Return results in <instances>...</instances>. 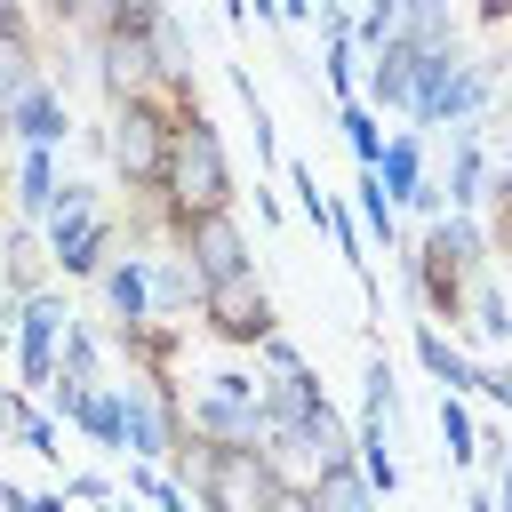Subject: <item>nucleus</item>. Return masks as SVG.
Returning <instances> with one entry per match:
<instances>
[{
    "instance_id": "nucleus-1",
    "label": "nucleus",
    "mask_w": 512,
    "mask_h": 512,
    "mask_svg": "<svg viewBox=\"0 0 512 512\" xmlns=\"http://www.w3.org/2000/svg\"><path fill=\"white\" fill-rule=\"evenodd\" d=\"M488 224L480 216H432L408 248H400V288L416 296V312L440 328H464V296H472V280L488 272Z\"/></svg>"
},
{
    "instance_id": "nucleus-2",
    "label": "nucleus",
    "mask_w": 512,
    "mask_h": 512,
    "mask_svg": "<svg viewBox=\"0 0 512 512\" xmlns=\"http://www.w3.org/2000/svg\"><path fill=\"white\" fill-rule=\"evenodd\" d=\"M160 224L176 232V224H192V216H224L232 208V160H224V136H216V120L192 104V112H176V144H168V176H160Z\"/></svg>"
},
{
    "instance_id": "nucleus-3",
    "label": "nucleus",
    "mask_w": 512,
    "mask_h": 512,
    "mask_svg": "<svg viewBox=\"0 0 512 512\" xmlns=\"http://www.w3.org/2000/svg\"><path fill=\"white\" fill-rule=\"evenodd\" d=\"M200 96H136V104H112L104 120V160L120 176V192L136 200H160V176H168V144H176V112H192Z\"/></svg>"
},
{
    "instance_id": "nucleus-4",
    "label": "nucleus",
    "mask_w": 512,
    "mask_h": 512,
    "mask_svg": "<svg viewBox=\"0 0 512 512\" xmlns=\"http://www.w3.org/2000/svg\"><path fill=\"white\" fill-rule=\"evenodd\" d=\"M184 440L200 448H264V376L256 368H208L184 400Z\"/></svg>"
},
{
    "instance_id": "nucleus-5",
    "label": "nucleus",
    "mask_w": 512,
    "mask_h": 512,
    "mask_svg": "<svg viewBox=\"0 0 512 512\" xmlns=\"http://www.w3.org/2000/svg\"><path fill=\"white\" fill-rule=\"evenodd\" d=\"M280 480L264 464V448H200L192 464V504L200 512H272Z\"/></svg>"
},
{
    "instance_id": "nucleus-6",
    "label": "nucleus",
    "mask_w": 512,
    "mask_h": 512,
    "mask_svg": "<svg viewBox=\"0 0 512 512\" xmlns=\"http://www.w3.org/2000/svg\"><path fill=\"white\" fill-rule=\"evenodd\" d=\"M120 424H128V464H176L184 448V400L176 384H152V376H128L120 384Z\"/></svg>"
},
{
    "instance_id": "nucleus-7",
    "label": "nucleus",
    "mask_w": 512,
    "mask_h": 512,
    "mask_svg": "<svg viewBox=\"0 0 512 512\" xmlns=\"http://www.w3.org/2000/svg\"><path fill=\"white\" fill-rule=\"evenodd\" d=\"M0 328H16V392H40V400H48V384H56V344H64V328H72V296L48 288V296L0 312Z\"/></svg>"
},
{
    "instance_id": "nucleus-8",
    "label": "nucleus",
    "mask_w": 512,
    "mask_h": 512,
    "mask_svg": "<svg viewBox=\"0 0 512 512\" xmlns=\"http://www.w3.org/2000/svg\"><path fill=\"white\" fill-rule=\"evenodd\" d=\"M216 344H232V352H256L264 336H280V312H272V288L256 280V272H240V280H224V288H200V312H192Z\"/></svg>"
},
{
    "instance_id": "nucleus-9",
    "label": "nucleus",
    "mask_w": 512,
    "mask_h": 512,
    "mask_svg": "<svg viewBox=\"0 0 512 512\" xmlns=\"http://www.w3.org/2000/svg\"><path fill=\"white\" fill-rule=\"evenodd\" d=\"M168 240H176V256L192 264V280H200V288H224V280L256 272V248H248V232H240V216H232V208H224V216H192V224H176Z\"/></svg>"
},
{
    "instance_id": "nucleus-10",
    "label": "nucleus",
    "mask_w": 512,
    "mask_h": 512,
    "mask_svg": "<svg viewBox=\"0 0 512 512\" xmlns=\"http://www.w3.org/2000/svg\"><path fill=\"white\" fill-rule=\"evenodd\" d=\"M40 240H48L56 288H64V280H96V272L112 264V248H120V216H112V208H80V216H56Z\"/></svg>"
},
{
    "instance_id": "nucleus-11",
    "label": "nucleus",
    "mask_w": 512,
    "mask_h": 512,
    "mask_svg": "<svg viewBox=\"0 0 512 512\" xmlns=\"http://www.w3.org/2000/svg\"><path fill=\"white\" fill-rule=\"evenodd\" d=\"M0 120H8V144H16V152H56V144L72 136L64 80H56V72H48V80H32V88H24V96H16Z\"/></svg>"
},
{
    "instance_id": "nucleus-12",
    "label": "nucleus",
    "mask_w": 512,
    "mask_h": 512,
    "mask_svg": "<svg viewBox=\"0 0 512 512\" xmlns=\"http://www.w3.org/2000/svg\"><path fill=\"white\" fill-rule=\"evenodd\" d=\"M56 288V264H48V240L32 232V224H0V312H16V304H32V296H48Z\"/></svg>"
},
{
    "instance_id": "nucleus-13",
    "label": "nucleus",
    "mask_w": 512,
    "mask_h": 512,
    "mask_svg": "<svg viewBox=\"0 0 512 512\" xmlns=\"http://www.w3.org/2000/svg\"><path fill=\"white\" fill-rule=\"evenodd\" d=\"M144 256V296H152V320H168V328H184L192 312H200V280H192V264L176 256V240L160 232L152 248H136Z\"/></svg>"
},
{
    "instance_id": "nucleus-14",
    "label": "nucleus",
    "mask_w": 512,
    "mask_h": 512,
    "mask_svg": "<svg viewBox=\"0 0 512 512\" xmlns=\"http://www.w3.org/2000/svg\"><path fill=\"white\" fill-rule=\"evenodd\" d=\"M96 304H104L112 336H120V328H144V320H152V296H144V256H136V248H112V264L96 272Z\"/></svg>"
},
{
    "instance_id": "nucleus-15",
    "label": "nucleus",
    "mask_w": 512,
    "mask_h": 512,
    "mask_svg": "<svg viewBox=\"0 0 512 512\" xmlns=\"http://www.w3.org/2000/svg\"><path fill=\"white\" fill-rule=\"evenodd\" d=\"M408 88H416V48L392 40L376 56H360V104L384 120V112H408Z\"/></svg>"
},
{
    "instance_id": "nucleus-16",
    "label": "nucleus",
    "mask_w": 512,
    "mask_h": 512,
    "mask_svg": "<svg viewBox=\"0 0 512 512\" xmlns=\"http://www.w3.org/2000/svg\"><path fill=\"white\" fill-rule=\"evenodd\" d=\"M32 80H48V56H40V40H32V16H24V8H0V112H8Z\"/></svg>"
},
{
    "instance_id": "nucleus-17",
    "label": "nucleus",
    "mask_w": 512,
    "mask_h": 512,
    "mask_svg": "<svg viewBox=\"0 0 512 512\" xmlns=\"http://www.w3.org/2000/svg\"><path fill=\"white\" fill-rule=\"evenodd\" d=\"M56 192H64V176H56V152H16V176H8V216L16 224H32V232H48V216H56Z\"/></svg>"
},
{
    "instance_id": "nucleus-18",
    "label": "nucleus",
    "mask_w": 512,
    "mask_h": 512,
    "mask_svg": "<svg viewBox=\"0 0 512 512\" xmlns=\"http://www.w3.org/2000/svg\"><path fill=\"white\" fill-rule=\"evenodd\" d=\"M416 360H424V376H432L448 400H472V392H480V360H472L448 328H432V320H416Z\"/></svg>"
},
{
    "instance_id": "nucleus-19",
    "label": "nucleus",
    "mask_w": 512,
    "mask_h": 512,
    "mask_svg": "<svg viewBox=\"0 0 512 512\" xmlns=\"http://www.w3.org/2000/svg\"><path fill=\"white\" fill-rule=\"evenodd\" d=\"M400 40L416 56H456L464 48V16L448 0H400Z\"/></svg>"
},
{
    "instance_id": "nucleus-20",
    "label": "nucleus",
    "mask_w": 512,
    "mask_h": 512,
    "mask_svg": "<svg viewBox=\"0 0 512 512\" xmlns=\"http://www.w3.org/2000/svg\"><path fill=\"white\" fill-rule=\"evenodd\" d=\"M56 384H72V392L112 384V376H104V336H96V320H80V312H72V328H64V344H56Z\"/></svg>"
},
{
    "instance_id": "nucleus-21",
    "label": "nucleus",
    "mask_w": 512,
    "mask_h": 512,
    "mask_svg": "<svg viewBox=\"0 0 512 512\" xmlns=\"http://www.w3.org/2000/svg\"><path fill=\"white\" fill-rule=\"evenodd\" d=\"M464 328H472L488 352H504V344H512V288H504L496 272H480V280H472V296H464Z\"/></svg>"
},
{
    "instance_id": "nucleus-22",
    "label": "nucleus",
    "mask_w": 512,
    "mask_h": 512,
    "mask_svg": "<svg viewBox=\"0 0 512 512\" xmlns=\"http://www.w3.org/2000/svg\"><path fill=\"white\" fill-rule=\"evenodd\" d=\"M320 400H328V392H320L312 368H296V376H264V432H296Z\"/></svg>"
},
{
    "instance_id": "nucleus-23",
    "label": "nucleus",
    "mask_w": 512,
    "mask_h": 512,
    "mask_svg": "<svg viewBox=\"0 0 512 512\" xmlns=\"http://www.w3.org/2000/svg\"><path fill=\"white\" fill-rule=\"evenodd\" d=\"M72 432H88L104 456H128V424H120V384H96L80 408H72Z\"/></svg>"
},
{
    "instance_id": "nucleus-24",
    "label": "nucleus",
    "mask_w": 512,
    "mask_h": 512,
    "mask_svg": "<svg viewBox=\"0 0 512 512\" xmlns=\"http://www.w3.org/2000/svg\"><path fill=\"white\" fill-rule=\"evenodd\" d=\"M432 424H440V464L472 472V464H480V416H472V400H448V392H440Z\"/></svg>"
},
{
    "instance_id": "nucleus-25",
    "label": "nucleus",
    "mask_w": 512,
    "mask_h": 512,
    "mask_svg": "<svg viewBox=\"0 0 512 512\" xmlns=\"http://www.w3.org/2000/svg\"><path fill=\"white\" fill-rule=\"evenodd\" d=\"M352 464H360V480H368L376 496H392V488H400V456H392V424H352Z\"/></svg>"
},
{
    "instance_id": "nucleus-26",
    "label": "nucleus",
    "mask_w": 512,
    "mask_h": 512,
    "mask_svg": "<svg viewBox=\"0 0 512 512\" xmlns=\"http://www.w3.org/2000/svg\"><path fill=\"white\" fill-rule=\"evenodd\" d=\"M304 496H312V512H384V496L360 480V464H336V472H320Z\"/></svg>"
},
{
    "instance_id": "nucleus-27",
    "label": "nucleus",
    "mask_w": 512,
    "mask_h": 512,
    "mask_svg": "<svg viewBox=\"0 0 512 512\" xmlns=\"http://www.w3.org/2000/svg\"><path fill=\"white\" fill-rule=\"evenodd\" d=\"M392 416H400V384H392V360L376 344L368 368H360V424H392Z\"/></svg>"
},
{
    "instance_id": "nucleus-28",
    "label": "nucleus",
    "mask_w": 512,
    "mask_h": 512,
    "mask_svg": "<svg viewBox=\"0 0 512 512\" xmlns=\"http://www.w3.org/2000/svg\"><path fill=\"white\" fill-rule=\"evenodd\" d=\"M336 128H344V152L360 160V176L384 160V120L368 112V104H336Z\"/></svg>"
},
{
    "instance_id": "nucleus-29",
    "label": "nucleus",
    "mask_w": 512,
    "mask_h": 512,
    "mask_svg": "<svg viewBox=\"0 0 512 512\" xmlns=\"http://www.w3.org/2000/svg\"><path fill=\"white\" fill-rule=\"evenodd\" d=\"M392 40H400V0H376V8L352 16V48H360V56H376V48H392Z\"/></svg>"
},
{
    "instance_id": "nucleus-30",
    "label": "nucleus",
    "mask_w": 512,
    "mask_h": 512,
    "mask_svg": "<svg viewBox=\"0 0 512 512\" xmlns=\"http://www.w3.org/2000/svg\"><path fill=\"white\" fill-rule=\"evenodd\" d=\"M280 176H288V192H296V216H304V224L320 232V224H328V200H336V192H320V176H312L304 160H280Z\"/></svg>"
},
{
    "instance_id": "nucleus-31",
    "label": "nucleus",
    "mask_w": 512,
    "mask_h": 512,
    "mask_svg": "<svg viewBox=\"0 0 512 512\" xmlns=\"http://www.w3.org/2000/svg\"><path fill=\"white\" fill-rule=\"evenodd\" d=\"M296 368H312V360H304V344H296V336H288V328H280V336H264V344H256V376H296Z\"/></svg>"
},
{
    "instance_id": "nucleus-32",
    "label": "nucleus",
    "mask_w": 512,
    "mask_h": 512,
    "mask_svg": "<svg viewBox=\"0 0 512 512\" xmlns=\"http://www.w3.org/2000/svg\"><path fill=\"white\" fill-rule=\"evenodd\" d=\"M56 440H64V424H56V416H48V408H32V416H24V432H16V448H32V456H48V464H56V456H64V448H56Z\"/></svg>"
},
{
    "instance_id": "nucleus-33",
    "label": "nucleus",
    "mask_w": 512,
    "mask_h": 512,
    "mask_svg": "<svg viewBox=\"0 0 512 512\" xmlns=\"http://www.w3.org/2000/svg\"><path fill=\"white\" fill-rule=\"evenodd\" d=\"M480 400H496L512 416V360H480Z\"/></svg>"
},
{
    "instance_id": "nucleus-34",
    "label": "nucleus",
    "mask_w": 512,
    "mask_h": 512,
    "mask_svg": "<svg viewBox=\"0 0 512 512\" xmlns=\"http://www.w3.org/2000/svg\"><path fill=\"white\" fill-rule=\"evenodd\" d=\"M24 416H32V400H24L16 384H0V440H16V432H24Z\"/></svg>"
},
{
    "instance_id": "nucleus-35",
    "label": "nucleus",
    "mask_w": 512,
    "mask_h": 512,
    "mask_svg": "<svg viewBox=\"0 0 512 512\" xmlns=\"http://www.w3.org/2000/svg\"><path fill=\"white\" fill-rule=\"evenodd\" d=\"M8 176H16V144H8V120H0V200H8Z\"/></svg>"
},
{
    "instance_id": "nucleus-36",
    "label": "nucleus",
    "mask_w": 512,
    "mask_h": 512,
    "mask_svg": "<svg viewBox=\"0 0 512 512\" xmlns=\"http://www.w3.org/2000/svg\"><path fill=\"white\" fill-rule=\"evenodd\" d=\"M272 512H312V496H304V488H280V496H272Z\"/></svg>"
},
{
    "instance_id": "nucleus-37",
    "label": "nucleus",
    "mask_w": 512,
    "mask_h": 512,
    "mask_svg": "<svg viewBox=\"0 0 512 512\" xmlns=\"http://www.w3.org/2000/svg\"><path fill=\"white\" fill-rule=\"evenodd\" d=\"M464 512H496V496H488V488H472V496H464Z\"/></svg>"
},
{
    "instance_id": "nucleus-38",
    "label": "nucleus",
    "mask_w": 512,
    "mask_h": 512,
    "mask_svg": "<svg viewBox=\"0 0 512 512\" xmlns=\"http://www.w3.org/2000/svg\"><path fill=\"white\" fill-rule=\"evenodd\" d=\"M104 512H152V504H136V496H112V504H104Z\"/></svg>"
}]
</instances>
